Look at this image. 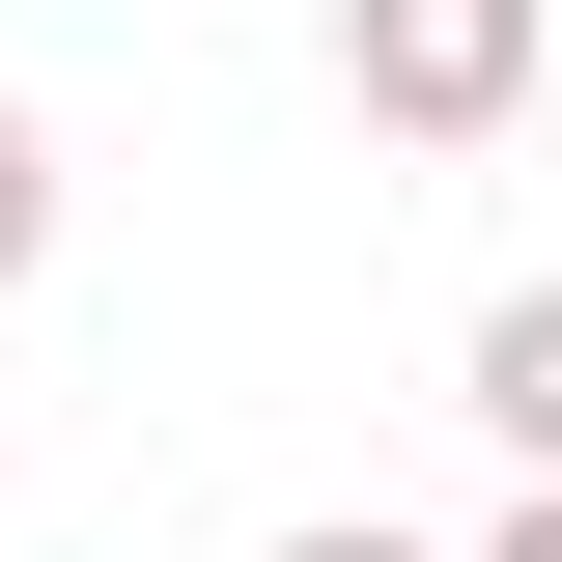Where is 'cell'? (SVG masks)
I'll use <instances>...</instances> for the list:
<instances>
[{
  "mask_svg": "<svg viewBox=\"0 0 562 562\" xmlns=\"http://www.w3.org/2000/svg\"><path fill=\"white\" fill-rule=\"evenodd\" d=\"M535 85H562V0H338V113L422 140V169L535 140Z\"/></svg>",
  "mask_w": 562,
  "mask_h": 562,
  "instance_id": "6da1fadb",
  "label": "cell"
},
{
  "mask_svg": "<svg viewBox=\"0 0 562 562\" xmlns=\"http://www.w3.org/2000/svg\"><path fill=\"white\" fill-rule=\"evenodd\" d=\"M479 562H562V479H506V535H479Z\"/></svg>",
  "mask_w": 562,
  "mask_h": 562,
  "instance_id": "5b68a950",
  "label": "cell"
},
{
  "mask_svg": "<svg viewBox=\"0 0 562 562\" xmlns=\"http://www.w3.org/2000/svg\"><path fill=\"white\" fill-rule=\"evenodd\" d=\"M535 169H562V85H535Z\"/></svg>",
  "mask_w": 562,
  "mask_h": 562,
  "instance_id": "8992f818",
  "label": "cell"
},
{
  "mask_svg": "<svg viewBox=\"0 0 562 562\" xmlns=\"http://www.w3.org/2000/svg\"><path fill=\"white\" fill-rule=\"evenodd\" d=\"M0 281H57V113L0 85Z\"/></svg>",
  "mask_w": 562,
  "mask_h": 562,
  "instance_id": "3957f363",
  "label": "cell"
},
{
  "mask_svg": "<svg viewBox=\"0 0 562 562\" xmlns=\"http://www.w3.org/2000/svg\"><path fill=\"white\" fill-rule=\"evenodd\" d=\"M450 422H479L506 479H562V281H506L479 338H450Z\"/></svg>",
  "mask_w": 562,
  "mask_h": 562,
  "instance_id": "7a4b0ae2",
  "label": "cell"
},
{
  "mask_svg": "<svg viewBox=\"0 0 562 562\" xmlns=\"http://www.w3.org/2000/svg\"><path fill=\"white\" fill-rule=\"evenodd\" d=\"M254 562H479V535H394V506H310V535H254Z\"/></svg>",
  "mask_w": 562,
  "mask_h": 562,
  "instance_id": "277c9868",
  "label": "cell"
}]
</instances>
